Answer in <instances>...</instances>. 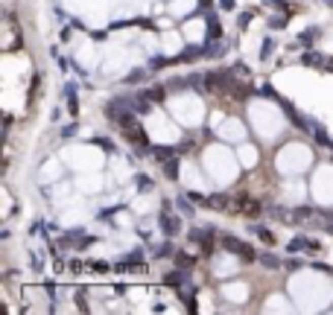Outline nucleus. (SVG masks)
<instances>
[{
  "mask_svg": "<svg viewBox=\"0 0 333 315\" xmlns=\"http://www.w3.org/2000/svg\"><path fill=\"white\" fill-rule=\"evenodd\" d=\"M161 228H164L166 236H176V233L181 231V219L166 207V201H164V210H161Z\"/></svg>",
  "mask_w": 333,
  "mask_h": 315,
  "instance_id": "1",
  "label": "nucleus"
},
{
  "mask_svg": "<svg viewBox=\"0 0 333 315\" xmlns=\"http://www.w3.org/2000/svg\"><path fill=\"white\" fill-rule=\"evenodd\" d=\"M222 245H225L231 254H240L243 260H254V251H251L243 239H237V236H222Z\"/></svg>",
  "mask_w": 333,
  "mask_h": 315,
  "instance_id": "2",
  "label": "nucleus"
},
{
  "mask_svg": "<svg viewBox=\"0 0 333 315\" xmlns=\"http://www.w3.org/2000/svg\"><path fill=\"white\" fill-rule=\"evenodd\" d=\"M123 134H126V137H129L135 146H149V137H146V131L138 126V120H135V123H129V126H123Z\"/></svg>",
  "mask_w": 333,
  "mask_h": 315,
  "instance_id": "3",
  "label": "nucleus"
},
{
  "mask_svg": "<svg viewBox=\"0 0 333 315\" xmlns=\"http://www.w3.org/2000/svg\"><path fill=\"white\" fill-rule=\"evenodd\" d=\"M64 96H68L71 117H76V114H79V99H76V85H73V82H68V85H64Z\"/></svg>",
  "mask_w": 333,
  "mask_h": 315,
  "instance_id": "4",
  "label": "nucleus"
},
{
  "mask_svg": "<svg viewBox=\"0 0 333 315\" xmlns=\"http://www.w3.org/2000/svg\"><path fill=\"white\" fill-rule=\"evenodd\" d=\"M249 233H257V236H260V239H263L266 245H275V236H272L269 231H266L263 225H257V222H251V225H249Z\"/></svg>",
  "mask_w": 333,
  "mask_h": 315,
  "instance_id": "5",
  "label": "nucleus"
},
{
  "mask_svg": "<svg viewBox=\"0 0 333 315\" xmlns=\"http://www.w3.org/2000/svg\"><path fill=\"white\" fill-rule=\"evenodd\" d=\"M164 283H166V286H176V289H181V286L187 283V274H181V271H170V274H164Z\"/></svg>",
  "mask_w": 333,
  "mask_h": 315,
  "instance_id": "6",
  "label": "nucleus"
},
{
  "mask_svg": "<svg viewBox=\"0 0 333 315\" xmlns=\"http://www.w3.org/2000/svg\"><path fill=\"white\" fill-rule=\"evenodd\" d=\"M257 263H260V266H266V268H281V260H278L275 254H269V251L257 254Z\"/></svg>",
  "mask_w": 333,
  "mask_h": 315,
  "instance_id": "7",
  "label": "nucleus"
},
{
  "mask_svg": "<svg viewBox=\"0 0 333 315\" xmlns=\"http://www.w3.org/2000/svg\"><path fill=\"white\" fill-rule=\"evenodd\" d=\"M176 204H179V210H181V213H187V216H193V213H196V207L190 204V196H187V193H181V196L176 198Z\"/></svg>",
  "mask_w": 333,
  "mask_h": 315,
  "instance_id": "8",
  "label": "nucleus"
},
{
  "mask_svg": "<svg viewBox=\"0 0 333 315\" xmlns=\"http://www.w3.org/2000/svg\"><path fill=\"white\" fill-rule=\"evenodd\" d=\"M301 64H310V67H324V58L319 53H304L301 56Z\"/></svg>",
  "mask_w": 333,
  "mask_h": 315,
  "instance_id": "9",
  "label": "nucleus"
},
{
  "mask_svg": "<svg viewBox=\"0 0 333 315\" xmlns=\"http://www.w3.org/2000/svg\"><path fill=\"white\" fill-rule=\"evenodd\" d=\"M205 207H214V210H228V196H208V204Z\"/></svg>",
  "mask_w": 333,
  "mask_h": 315,
  "instance_id": "10",
  "label": "nucleus"
},
{
  "mask_svg": "<svg viewBox=\"0 0 333 315\" xmlns=\"http://www.w3.org/2000/svg\"><path fill=\"white\" fill-rule=\"evenodd\" d=\"M313 134H316V140H319L321 146H333V140L327 137V131H324V126H319V123H313Z\"/></svg>",
  "mask_w": 333,
  "mask_h": 315,
  "instance_id": "11",
  "label": "nucleus"
},
{
  "mask_svg": "<svg viewBox=\"0 0 333 315\" xmlns=\"http://www.w3.org/2000/svg\"><path fill=\"white\" fill-rule=\"evenodd\" d=\"M166 166H164V169H166V178H170V181H176V178H179V158H166Z\"/></svg>",
  "mask_w": 333,
  "mask_h": 315,
  "instance_id": "12",
  "label": "nucleus"
},
{
  "mask_svg": "<svg viewBox=\"0 0 333 315\" xmlns=\"http://www.w3.org/2000/svg\"><path fill=\"white\" fill-rule=\"evenodd\" d=\"M164 96H166L164 85H155L152 91H146V99H152V102H164Z\"/></svg>",
  "mask_w": 333,
  "mask_h": 315,
  "instance_id": "13",
  "label": "nucleus"
},
{
  "mask_svg": "<svg viewBox=\"0 0 333 315\" xmlns=\"http://www.w3.org/2000/svg\"><path fill=\"white\" fill-rule=\"evenodd\" d=\"M135 187H138L141 193H149V190H152V178H149V175H138V178H135Z\"/></svg>",
  "mask_w": 333,
  "mask_h": 315,
  "instance_id": "14",
  "label": "nucleus"
},
{
  "mask_svg": "<svg viewBox=\"0 0 333 315\" xmlns=\"http://www.w3.org/2000/svg\"><path fill=\"white\" fill-rule=\"evenodd\" d=\"M152 155H155V161H161V163H164L166 158H173V149H164V146H155V149H152Z\"/></svg>",
  "mask_w": 333,
  "mask_h": 315,
  "instance_id": "15",
  "label": "nucleus"
},
{
  "mask_svg": "<svg viewBox=\"0 0 333 315\" xmlns=\"http://www.w3.org/2000/svg\"><path fill=\"white\" fill-rule=\"evenodd\" d=\"M269 213H272L275 219H289V210L286 207H269Z\"/></svg>",
  "mask_w": 333,
  "mask_h": 315,
  "instance_id": "16",
  "label": "nucleus"
},
{
  "mask_svg": "<svg viewBox=\"0 0 333 315\" xmlns=\"http://www.w3.org/2000/svg\"><path fill=\"white\" fill-rule=\"evenodd\" d=\"M155 257H173V245H170V242L158 245V251H155Z\"/></svg>",
  "mask_w": 333,
  "mask_h": 315,
  "instance_id": "17",
  "label": "nucleus"
},
{
  "mask_svg": "<svg viewBox=\"0 0 333 315\" xmlns=\"http://www.w3.org/2000/svg\"><path fill=\"white\" fill-rule=\"evenodd\" d=\"M126 260L138 266V263H143V251H131V254H126Z\"/></svg>",
  "mask_w": 333,
  "mask_h": 315,
  "instance_id": "18",
  "label": "nucleus"
},
{
  "mask_svg": "<svg viewBox=\"0 0 333 315\" xmlns=\"http://www.w3.org/2000/svg\"><path fill=\"white\" fill-rule=\"evenodd\" d=\"M313 35H319V32H316V29H307V32L298 35V41H301V44H310V38H313Z\"/></svg>",
  "mask_w": 333,
  "mask_h": 315,
  "instance_id": "19",
  "label": "nucleus"
},
{
  "mask_svg": "<svg viewBox=\"0 0 333 315\" xmlns=\"http://www.w3.org/2000/svg\"><path fill=\"white\" fill-rule=\"evenodd\" d=\"M208 26H211V32H214V38H219V23H216V18H214V15L208 18Z\"/></svg>",
  "mask_w": 333,
  "mask_h": 315,
  "instance_id": "20",
  "label": "nucleus"
},
{
  "mask_svg": "<svg viewBox=\"0 0 333 315\" xmlns=\"http://www.w3.org/2000/svg\"><path fill=\"white\" fill-rule=\"evenodd\" d=\"M73 134H76V123H71V126L61 128V137H73Z\"/></svg>",
  "mask_w": 333,
  "mask_h": 315,
  "instance_id": "21",
  "label": "nucleus"
},
{
  "mask_svg": "<svg viewBox=\"0 0 333 315\" xmlns=\"http://www.w3.org/2000/svg\"><path fill=\"white\" fill-rule=\"evenodd\" d=\"M164 64H166V58H161V56H158V58H152V64H149V67H152V70H161Z\"/></svg>",
  "mask_w": 333,
  "mask_h": 315,
  "instance_id": "22",
  "label": "nucleus"
},
{
  "mask_svg": "<svg viewBox=\"0 0 333 315\" xmlns=\"http://www.w3.org/2000/svg\"><path fill=\"white\" fill-rule=\"evenodd\" d=\"M269 26H272V29H278V26H286V18H272V21H269Z\"/></svg>",
  "mask_w": 333,
  "mask_h": 315,
  "instance_id": "23",
  "label": "nucleus"
},
{
  "mask_svg": "<svg viewBox=\"0 0 333 315\" xmlns=\"http://www.w3.org/2000/svg\"><path fill=\"white\" fill-rule=\"evenodd\" d=\"M272 41H266V44H263V58H269V53H272Z\"/></svg>",
  "mask_w": 333,
  "mask_h": 315,
  "instance_id": "24",
  "label": "nucleus"
},
{
  "mask_svg": "<svg viewBox=\"0 0 333 315\" xmlns=\"http://www.w3.org/2000/svg\"><path fill=\"white\" fill-rule=\"evenodd\" d=\"M32 266H36V271H41V257L32 254Z\"/></svg>",
  "mask_w": 333,
  "mask_h": 315,
  "instance_id": "25",
  "label": "nucleus"
},
{
  "mask_svg": "<svg viewBox=\"0 0 333 315\" xmlns=\"http://www.w3.org/2000/svg\"><path fill=\"white\" fill-rule=\"evenodd\" d=\"M222 9H234V0H222Z\"/></svg>",
  "mask_w": 333,
  "mask_h": 315,
  "instance_id": "26",
  "label": "nucleus"
},
{
  "mask_svg": "<svg viewBox=\"0 0 333 315\" xmlns=\"http://www.w3.org/2000/svg\"><path fill=\"white\" fill-rule=\"evenodd\" d=\"M324 67H327V70H333V58H324Z\"/></svg>",
  "mask_w": 333,
  "mask_h": 315,
  "instance_id": "27",
  "label": "nucleus"
}]
</instances>
